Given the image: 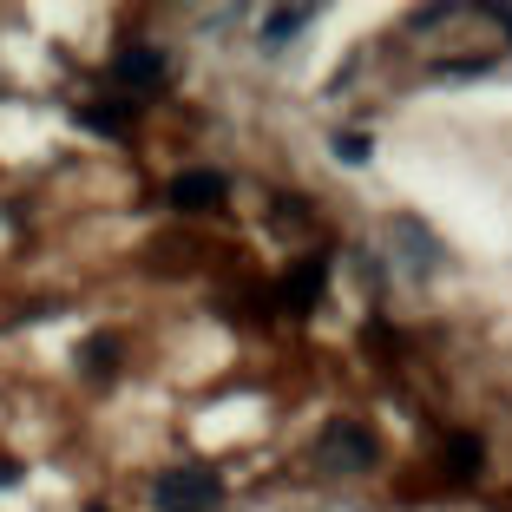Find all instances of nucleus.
<instances>
[{
  "instance_id": "f257e3e1",
  "label": "nucleus",
  "mask_w": 512,
  "mask_h": 512,
  "mask_svg": "<svg viewBox=\"0 0 512 512\" xmlns=\"http://www.w3.org/2000/svg\"><path fill=\"white\" fill-rule=\"evenodd\" d=\"M151 499H158V512H224V480H217V467L184 460V467L158 473Z\"/></svg>"
},
{
  "instance_id": "f03ea898",
  "label": "nucleus",
  "mask_w": 512,
  "mask_h": 512,
  "mask_svg": "<svg viewBox=\"0 0 512 512\" xmlns=\"http://www.w3.org/2000/svg\"><path fill=\"white\" fill-rule=\"evenodd\" d=\"M316 460L329 473H368L381 460V440L368 434L362 421H329V427H322V440H316Z\"/></svg>"
},
{
  "instance_id": "7ed1b4c3",
  "label": "nucleus",
  "mask_w": 512,
  "mask_h": 512,
  "mask_svg": "<svg viewBox=\"0 0 512 512\" xmlns=\"http://www.w3.org/2000/svg\"><path fill=\"white\" fill-rule=\"evenodd\" d=\"M322 283H329V263H322V256H302L296 270L283 276V289H276V296H283L289 316H309V309L322 302Z\"/></svg>"
},
{
  "instance_id": "20e7f679",
  "label": "nucleus",
  "mask_w": 512,
  "mask_h": 512,
  "mask_svg": "<svg viewBox=\"0 0 512 512\" xmlns=\"http://www.w3.org/2000/svg\"><path fill=\"white\" fill-rule=\"evenodd\" d=\"M112 79H119L125 92H158L165 86V53H158V46H125L119 60H112Z\"/></svg>"
},
{
  "instance_id": "39448f33",
  "label": "nucleus",
  "mask_w": 512,
  "mask_h": 512,
  "mask_svg": "<svg viewBox=\"0 0 512 512\" xmlns=\"http://www.w3.org/2000/svg\"><path fill=\"white\" fill-rule=\"evenodd\" d=\"M224 171H178V178H171V204H178V211H217V204H224Z\"/></svg>"
},
{
  "instance_id": "423d86ee",
  "label": "nucleus",
  "mask_w": 512,
  "mask_h": 512,
  "mask_svg": "<svg viewBox=\"0 0 512 512\" xmlns=\"http://www.w3.org/2000/svg\"><path fill=\"white\" fill-rule=\"evenodd\" d=\"M440 473H447L453 486H473V480H480V434H453L447 447H440Z\"/></svg>"
},
{
  "instance_id": "0eeeda50",
  "label": "nucleus",
  "mask_w": 512,
  "mask_h": 512,
  "mask_svg": "<svg viewBox=\"0 0 512 512\" xmlns=\"http://www.w3.org/2000/svg\"><path fill=\"white\" fill-rule=\"evenodd\" d=\"M309 27V7H289V14H270L263 20V46H283L289 33H302Z\"/></svg>"
},
{
  "instance_id": "6e6552de",
  "label": "nucleus",
  "mask_w": 512,
  "mask_h": 512,
  "mask_svg": "<svg viewBox=\"0 0 512 512\" xmlns=\"http://www.w3.org/2000/svg\"><path fill=\"white\" fill-rule=\"evenodd\" d=\"M112 362H119V342H112V335H92L86 342V375H112Z\"/></svg>"
},
{
  "instance_id": "1a4fd4ad",
  "label": "nucleus",
  "mask_w": 512,
  "mask_h": 512,
  "mask_svg": "<svg viewBox=\"0 0 512 512\" xmlns=\"http://www.w3.org/2000/svg\"><path fill=\"white\" fill-rule=\"evenodd\" d=\"M79 119H86L92 132H125V125H132V112H119V106H92V112H79Z\"/></svg>"
},
{
  "instance_id": "9d476101",
  "label": "nucleus",
  "mask_w": 512,
  "mask_h": 512,
  "mask_svg": "<svg viewBox=\"0 0 512 512\" xmlns=\"http://www.w3.org/2000/svg\"><path fill=\"white\" fill-rule=\"evenodd\" d=\"M335 158H348V165H362V158H368V138H362V132H342V138H335Z\"/></svg>"
},
{
  "instance_id": "9b49d317",
  "label": "nucleus",
  "mask_w": 512,
  "mask_h": 512,
  "mask_svg": "<svg viewBox=\"0 0 512 512\" xmlns=\"http://www.w3.org/2000/svg\"><path fill=\"white\" fill-rule=\"evenodd\" d=\"M20 480V460H0V486H14Z\"/></svg>"
},
{
  "instance_id": "f8f14e48",
  "label": "nucleus",
  "mask_w": 512,
  "mask_h": 512,
  "mask_svg": "<svg viewBox=\"0 0 512 512\" xmlns=\"http://www.w3.org/2000/svg\"><path fill=\"white\" fill-rule=\"evenodd\" d=\"M499 20H506V27H512V7H499Z\"/></svg>"
}]
</instances>
